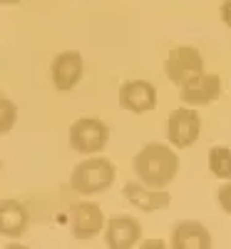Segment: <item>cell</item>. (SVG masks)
I'll return each instance as SVG.
<instances>
[{
  "instance_id": "cell-1",
  "label": "cell",
  "mask_w": 231,
  "mask_h": 249,
  "mask_svg": "<svg viewBox=\"0 0 231 249\" xmlns=\"http://www.w3.org/2000/svg\"><path fill=\"white\" fill-rule=\"evenodd\" d=\"M134 177L149 187H169L179 170L182 160L169 142H147L132 160Z\"/></svg>"
},
{
  "instance_id": "cell-2",
  "label": "cell",
  "mask_w": 231,
  "mask_h": 249,
  "mask_svg": "<svg viewBox=\"0 0 231 249\" xmlns=\"http://www.w3.org/2000/svg\"><path fill=\"white\" fill-rule=\"evenodd\" d=\"M117 170L112 160L102 155H87L82 162H77L70 172V190L80 197H97L104 195L115 184Z\"/></svg>"
},
{
  "instance_id": "cell-3",
  "label": "cell",
  "mask_w": 231,
  "mask_h": 249,
  "mask_svg": "<svg viewBox=\"0 0 231 249\" xmlns=\"http://www.w3.org/2000/svg\"><path fill=\"white\" fill-rule=\"evenodd\" d=\"M67 142L70 147L77 155H99L110 142V124L95 117V115H85V117H77L70 124V132H67Z\"/></svg>"
},
{
  "instance_id": "cell-4",
  "label": "cell",
  "mask_w": 231,
  "mask_h": 249,
  "mask_svg": "<svg viewBox=\"0 0 231 249\" xmlns=\"http://www.w3.org/2000/svg\"><path fill=\"white\" fill-rule=\"evenodd\" d=\"M201 137V115L199 107L179 105L166 117V142L174 150H189Z\"/></svg>"
},
{
  "instance_id": "cell-5",
  "label": "cell",
  "mask_w": 231,
  "mask_h": 249,
  "mask_svg": "<svg viewBox=\"0 0 231 249\" xmlns=\"http://www.w3.org/2000/svg\"><path fill=\"white\" fill-rule=\"evenodd\" d=\"M204 70H206L204 55L194 45H174L164 57V75L177 88H182L184 82H189Z\"/></svg>"
},
{
  "instance_id": "cell-6",
  "label": "cell",
  "mask_w": 231,
  "mask_h": 249,
  "mask_svg": "<svg viewBox=\"0 0 231 249\" xmlns=\"http://www.w3.org/2000/svg\"><path fill=\"white\" fill-rule=\"evenodd\" d=\"M104 222H107V217H104L102 207L92 199H82L70 207V234L77 242H87L102 234Z\"/></svg>"
},
{
  "instance_id": "cell-7",
  "label": "cell",
  "mask_w": 231,
  "mask_h": 249,
  "mask_svg": "<svg viewBox=\"0 0 231 249\" xmlns=\"http://www.w3.org/2000/svg\"><path fill=\"white\" fill-rule=\"evenodd\" d=\"M224 92V82L216 72H199L197 77H192L189 82L179 88V102L189 107H206L216 102Z\"/></svg>"
},
{
  "instance_id": "cell-8",
  "label": "cell",
  "mask_w": 231,
  "mask_h": 249,
  "mask_svg": "<svg viewBox=\"0 0 231 249\" xmlns=\"http://www.w3.org/2000/svg\"><path fill=\"white\" fill-rule=\"evenodd\" d=\"M85 77V57L77 50H62L50 62V80L57 92L75 90Z\"/></svg>"
},
{
  "instance_id": "cell-9",
  "label": "cell",
  "mask_w": 231,
  "mask_h": 249,
  "mask_svg": "<svg viewBox=\"0 0 231 249\" xmlns=\"http://www.w3.org/2000/svg\"><path fill=\"white\" fill-rule=\"evenodd\" d=\"M117 100L122 110L132 115H147L157 107V88L144 77L124 80L117 90Z\"/></svg>"
},
{
  "instance_id": "cell-10",
  "label": "cell",
  "mask_w": 231,
  "mask_h": 249,
  "mask_svg": "<svg viewBox=\"0 0 231 249\" xmlns=\"http://www.w3.org/2000/svg\"><path fill=\"white\" fill-rule=\"evenodd\" d=\"M122 195L124 199H127L134 210L139 212H147V214H152V212H164L166 207L172 204V192L166 190V187H149V184H144L139 179H132L122 187Z\"/></svg>"
},
{
  "instance_id": "cell-11",
  "label": "cell",
  "mask_w": 231,
  "mask_h": 249,
  "mask_svg": "<svg viewBox=\"0 0 231 249\" xmlns=\"http://www.w3.org/2000/svg\"><path fill=\"white\" fill-rule=\"evenodd\" d=\"M102 234L110 249H132L142 239V222L132 214H115L104 222Z\"/></svg>"
},
{
  "instance_id": "cell-12",
  "label": "cell",
  "mask_w": 231,
  "mask_h": 249,
  "mask_svg": "<svg viewBox=\"0 0 231 249\" xmlns=\"http://www.w3.org/2000/svg\"><path fill=\"white\" fill-rule=\"evenodd\" d=\"M212 244H214V239L209 234L204 222H197V219L174 222L172 234H169L172 249H212Z\"/></svg>"
},
{
  "instance_id": "cell-13",
  "label": "cell",
  "mask_w": 231,
  "mask_h": 249,
  "mask_svg": "<svg viewBox=\"0 0 231 249\" xmlns=\"http://www.w3.org/2000/svg\"><path fill=\"white\" fill-rule=\"evenodd\" d=\"M28 227H30V212L23 202L13 197L0 199V237L20 239L28 232Z\"/></svg>"
},
{
  "instance_id": "cell-14",
  "label": "cell",
  "mask_w": 231,
  "mask_h": 249,
  "mask_svg": "<svg viewBox=\"0 0 231 249\" xmlns=\"http://www.w3.org/2000/svg\"><path fill=\"white\" fill-rule=\"evenodd\" d=\"M206 167L216 179H231V147L229 144H214L209 150Z\"/></svg>"
},
{
  "instance_id": "cell-15",
  "label": "cell",
  "mask_w": 231,
  "mask_h": 249,
  "mask_svg": "<svg viewBox=\"0 0 231 249\" xmlns=\"http://www.w3.org/2000/svg\"><path fill=\"white\" fill-rule=\"evenodd\" d=\"M15 122H17V105L10 97L0 95V137L10 135V130L15 127Z\"/></svg>"
},
{
  "instance_id": "cell-16",
  "label": "cell",
  "mask_w": 231,
  "mask_h": 249,
  "mask_svg": "<svg viewBox=\"0 0 231 249\" xmlns=\"http://www.w3.org/2000/svg\"><path fill=\"white\" fill-rule=\"evenodd\" d=\"M216 202L224 210V214L231 217V179H221V187L216 190Z\"/></svg>"
},
{
  "instance_id": "cell-17",
  "label": "cell",
  "mask_w": 231,
  "mask_h": 249,
  "mask_svg": "<svg viewBox=\"0 0 231 249\" xmlns=\"http://www.w3.org/2000/svg\"><path fill=\"white\" fill-rule=\"evenodd\" d=\"M219 13H221V23H224L226 28H231V0H224Z\"/></svg>"
},
{
  "instance_id": "cell-18",
  "label": "cell",
  "mask_w": 231,
  "mask_h": 249,
  "mask_svg": "<svg viewBox=\"0 0 231 249\" xmlns=\"http://www.w3.org/2000/svg\"><path fill=\"white\" fill-rule=\"evenodd\" d=\"M166 244H169V242H162V239H139V244L137 247H142V249H164Z\"/></svg>"
},
{
  "instance_id": "cell-19",
  "label": "cell",
  "mask_w": 231,
  "mask_h": 249,
  "mask_svg": "<svg viewBox=\"0 0 231 249\" xmlns=\"http://www.w3.org/2000/svg\"><path fill=\"white\" fill-rule=\"evenodd\" d=\"M20 0H0V5H17Z\"/></svg>"
}]
</instances>
